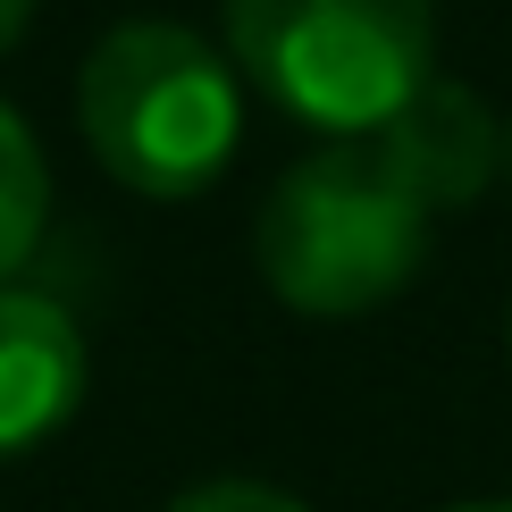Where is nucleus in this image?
Segmentation results:
<instances>
[{"mask_svg":"<svg viewBox=\"0 0 512 512\" xmlns=\"http://www.w3.org/2000/svg\"><path fill=\"white\" fill-rule=\"evenodd\" d=\"M437 202L387 135H336L269 185L252 261L269 294L303 319H361L395 303L429 261Z\"/></svg>","mask_w":512,"mask_h":512,"instance_id":"nucleus-1","label":"nucleus"},{"mask_svg":"<svg viewBox=\"0 0 512 512\" xmlns=\"http://www.w3.org/2000/svg\"><path fill=\"white\" fill-rule=\"evenodd\" d=\"M76 126L126 194L185 202L227 177L244 143V84L194 26L126 17L76 76Z\"/></svg>","mask_w":512,"mask_h":512,"instance_id":"nucleus-2","label":"nucleus"},{"mask_svg":"<svg viewBox=\"0 0 512 512\" xmlns=\"http://www.w3.org/2000/svg\"><path fill=\"white\" fill-rule=\"evenodd\" d=\"M34 9H42V0H0V51H17V42H26Z\"/></svg>","mask_w":512,"mask_h":512,"instance_id":"nucleus-8","label":"nucleus"},{"mask_svg":"<svg viewBox=\"0 0 512 512\" xmlns=\"http://www.w3.org/2000/svg\"><path fill=\"white\" fill-rule=\"evenodd\" d=\"M378 135L403 152V168L420 177V194H429L437 210L479 202L487 177L504 168V126L487 118V101L471 93V84H454V76H429Z\"/></svg>","mask_w":512,"mask_h":512,"instance_id":"nucleus-5","label":"nucleus"},{"mask_svg":"<svg viewBox=\"0 0 512 512\" xmlns=\"http://www.w3.org/2000/svg\"><path fill=\"white\" fill-rule=\"evenodd\" d=\"M42 219H51V168H42L34 126L0 101V286L34 261Z\"/></svg>","mask_w":512,"mask_h":512,"instance_id":"nucleus-6","label":"nucleus"},{"mask_svg":"<svg viewBox=\"0 0 512 512\" xmlns=\"http://www.w3.org/2000/svg\"><path fill=\"white\" fill-rule=\"evenodd\" d=\"M445 512H512V496H496V504H445Z\"/></svg>","mask_w":512,"mask_h":512,"instance_id":"nucleus-9","label":"nucleus"},{"mask_svg":"<svg viewBox=\"0 0 512 512\" xmlns=\"http://www.w3.org/2000/svg\"><path fill=\"white\" fill-rule=\"evenodd\" d=\"M168 512H311V504L286 496V487H261V479H210V487H185Z\"/></svg>","mask_w":512,"mask_h":512,"instance_id":"nucleus-7","label":"nucleus"},{"mask_svg":"<svg viewBox=\"0 0 512 512\" xmlns=\"http://www.w3.org/2000/svg\"><path fill=\"white\" fill-rule=\"evenodd\" d=\"M252 93L319 135H378L437 76V0H227Z\"/></svg>","mask_w":512,"mask_h":512,"instance_id":"nucleus-3","label":"nucleus"},{"mask_svg":"<svg viewBox=\"0 0 512 512\" xmlns=\"http://www.w3.org/2000/svg\"><path fill=\"white\" fill-rule=\"evenodd\" d=\"M504 168H512V135H504Z\"/></svg>","mask_w":512,"mask_h":512,"instance_id":"nucleus-10","label":"nucleus"},{"mask_svg":"<svg viewBox=\"0 0 512 512\" xmlns=\"http://www.w3.org/2000/svg\"><path fill=\"white\" fill-rule=\"evenodd\" d=\"M84 403V328L51 294L0 286V454H34Z\"/></svg>","mask_w":512,"mask_h":512,"instance_id":"nucleus-4","label":"nucleus"}]
</instances>
